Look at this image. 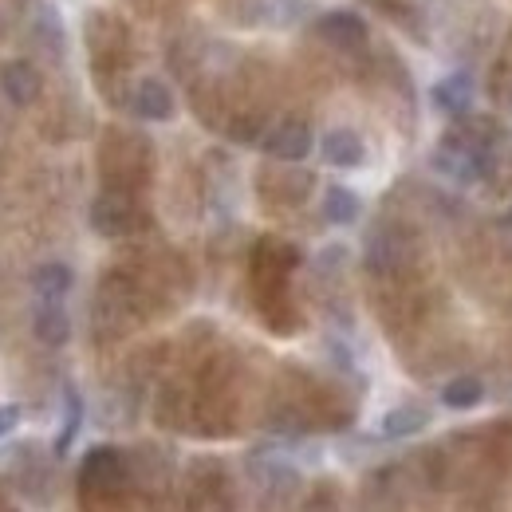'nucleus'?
<instances>
[{
  "label": "nucleus",
  "mask_w": 512,
  "mask_h": 512,
  "mask_svg": "<svg viewBox=\"0 0 512 512\" xmlns=\"http://www.w3.org/2000/svg\"><path fill=\"white\" fill-rule=\"evenodd\" d=\"M83 426V398L75 386H64V422H60V438H56V453H67L75 434Z\"/></svg>",
  "instance_id": "13"
},
{
  "label": "nucleus",
  "mask_w": 512,
  "mask_h": 512,
  "mask_svg": "<svg viewBox=\"0 0 512 512\" xmlns=\"http://www.w3.org/2000/svg\"><path fill=\"white\" fill-rule=\"evenodd\" d=\"M430 103L442 111V115H453V119H465L473 115V103H477V83L469 71H449L446 79H438L430 87Z\"/></svg>",
  "instance_id": "5"
},
{
  "label": "nucleus",
  "mask_w": 512,
  "mask_h": 512,
  "mask_svg": "<svg viewBox=\"0 0 512 512\" xmlns=\"http://www.w3.org/2000/svg\"><path fill=\"white\" fill-rule=\"evenodd\" d=\"M130 111H134L138 119H146V123H170L174 111H178V103H174V91H170L158 75H146V79H138L134 91H130Z\"/></svg>",
  "instance_id": "4"
},
{
  "label": "nucleus",
  "mask_w": 512,
  "mask_h": 512,
  "mask_svg": "<svg viewBox=\"0 0 512 512\" xmlns=\"http://www.w3.org/2000/svg\"><path fill=\"white\" fill-rule=\"evenodd\" d=\"M16 426H20V406L16 402H4L0 406V438H8Z\"/></svg>",
  "instance_id": "15"
},
{
  "label": "nucleus",
  "mask_w": 512,
  "mask_h": 512,
  "mask_svg": "<svg viewBox=\"0 0 512 512\" xmlns=\"http://www.w3.org/2000/svg\"><path fill=\"white\" fill-rule=\"evenodd\" d=\"M0 91H4V99L12 107H32L40 99V91H44V75L28 60H8L0 67Z\"/></svg>",
  "instance_id": "6"
},
{
  "label": "nucleus",
  "mask_w": 512,
  "mask_h": 512,
  "mask_svg": "<svg viewBox=\"0 0 512 512\" xmlns=\"http://www.w3.org/2000/svg\"><path fill=\"white\" fill-rule=\"evenodd\" d=\"M75 288V272L67 268L64 260H48L32 272V292L36 300H52V304H64V296Z\"/></svg>",
  "instance_id": "10"
},
{
  "label": "nucleus",
  "mask_w": 512,
  "mask_h": 512,
  "mask_svg": "<svg viewBox=\"0 0 512 512\" xmlns=\"http://www.w3.org/2000/svg\"><path fill=\"white\" fill-rule=\"evenodd\" d=\"M91 229L99 237H127V233L138 229V205L130 201L127 193L107 190L91 205Z\"/></svg>",
  "instance_id": "3"
},
{
  "label": "nucleus",
  "mask_w": 512,
  "mask_h": 512,
  "mask_svg": "<svg viewBox=\"0 0 512 512\" xmlns=\"http://www.w3.org/2000/svg\"><path fill=\"white\" fill-rule=\"evenodd\" d=\"M316 36H320L323 44L339 48V52H359L367 44L371 28L351 8H327V12H320V20H316Z\"/></svg>",
  "instance_id": "2"
},
{
  "label": "nucleus",
  "mask_w": 512,
  "mask_h": 512,
  "mask_svg": "<svg viewBox=\"0 0 512 512\" xmlns=\"http://www.w3.org/2000/svg\"><path fill=\"white\" fill-rule=\"evenodd\" d=\"M442 402L449 410H473L477 402H485V383L477 375H457L442 386Z\"/></svg>",
  "instance_id": "12"
},
{
  "label": "nucleus",
  "mask_w": 512,
  "mask_h": 512,
  "mask_svg": "<svg viewBox=\"0 0 512 512\" xmlns=\"http://www.w3.org/2000/svg\"><path fill=\"white\" fill-rule=\"evenodd\" d=\"M32 335L48 347H64L71 339V316L64 312V304H52V300H36V312H32Z\"/></svg>",
  "instance_id": "8"
},
{
  "label": "nucleus",
  "mask_w": 512,
  "mask_h": 512,
  "mask_svg": "<svg viewBox=\"0 0 512 512\" xmlns=\"http://www.w3.org/2000/svg\"><path fill=\"white\" fill-rule=\"evenodd\" d=\"M316 146V134L304 119H280L276 127H268L260 134V150L276 162H304Z\"/></svg>",
  "instance_id": "1"
},
{
  "label": "nucleus",
  "mask_w": 512,
  "mask_h": 512,
  "mask_svg": "<svg viewBox=\"0 0 512 512\" xmlns=\"http://www.w3.org/2000/svg\"><path fill=\"white\" fill-rule=\"evenodd\" d=\"M359 213H363V201H359L355 190H347V186H327L323 190V217H327V225H355Z\"/></svg>",
  "instance_id": "11"
},
{
  "label": "nucleus",
  "mask_w": 512,
  "mask_h": 512,
  "mask_svg": "<svg viewBox=\"0 0 512 512\" xmlns=\"http://www.w3.org/2000/svg\"><path fill=\"white\" fill-rule=\"evenodd\" d=\"M320 158L335 170H355L367 162V146L351 127H331L320 138Z\"/></svg>",
  "instance_id": "7"
},
{
  "label": "nucleus",
  "mask_w": 512,
  "mask_h": 512,
  "mask_svg": "<svg viewBox=\"0 0 512 512\" xmlns=\"http://www.w3.org/2000/svg\"><path fill=\"white\" fill-rule=\"evenodd\" d=\"M36 36H40V40H52L56 52L64 48V24H60V12H56L52 4H44V8L36 12Z\"/></svg>",
  "instance_id": "14"
},
{
  "label": "nucleus",
  "mask_w": 512,
  "mask_h": 512,
  "mask_svg": "<svg viewBox=\"0 0 512 512\" xmlns=\"http://www.w3.org/2000/svg\"><path fill=\"white\" fill-rule=\"evenodd\" d=\"M426 426H430V410H426V406H418V402H398V406H390L383 414L379 434H383V438H414V434H422Z\"/></svg>",
  "instance_id": "9"
}]
</instances>
